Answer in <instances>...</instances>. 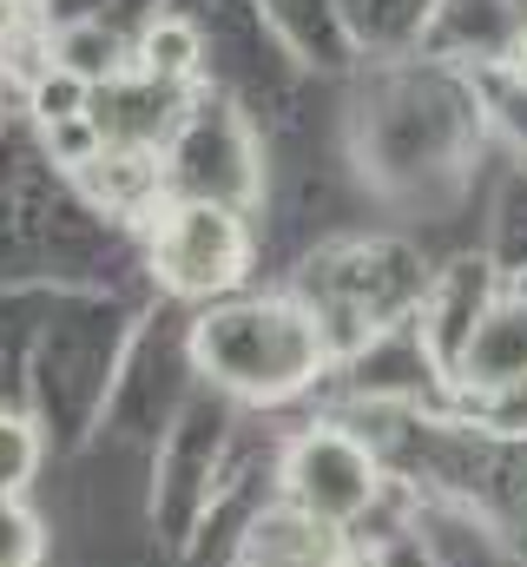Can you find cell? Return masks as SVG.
Returning a JSON list of instances; mask_svg holds the SVG:
<instances>
[{"instance_id":"1","label":"cell","mask_w":527,"mask_h":567,"mask_svg":"<svg viewBox=\"0 0 527 567\" xmlns=\"http://www.w3.org/2000/svg\"><path fill=\"white\" fill-rule=\"evenodd\" d=\"M192 363L245 403H290L330 363L323 323L290 297H231L192 323Z\"/></svg>"},{"instance_id":"12","label":"cell","mask_w":527,"mask_h":567,"mask_svg":"<svg viewBox=\"0 0 527 567\" xmlns=\"http://www.w3.org/2000/svg\"><path fill=\"white\" fill-rule=\"evenodd\" d=\"M488 396V423L521 429L527 423V383H508V390H482Z\"/></svg>"},{"instance_id":"13","label":"cell","mask_w":527,"mask_h":567,"mask_svg":"<svg viewBox=\"0 0 527 567\" xmlns=\"http://www.w3.org/2000/svg\"><path fill=\"white\" fill-rule=\"evenodd\" d=\"M13 27H20V0H0V40H13Z\"/></svg>"},{"instance_id":"4","label":"cell","mask_w":527,"mask_h":567,"mask_svg":"<svg viewBox=\"0 0 527 567\" xmlns=\"http://www.w3.org/2000/svg\"><path fill=\"white\" fill-rule=\"evenodd\" d=\"M455 370L462 383L475 390H508V383H527V303H488L475 317V330L462 337L455 350Z\"/></svg>"},{"instance_id":"3","label":"cell","mask_w":527,"mask_h":567,"mask_svg":"<svg viewBox=\"0 0 527 567\" xmlns=\"http://www.w3.org/2000/svg\"><path fill=\"white\" fill-rule=\"evenodd\" d=\"M376 488V455L343 429H310L283 455V495L317 528H350L356 515H370Z\"/></svg>"},{"instance_id":"2","label":"cell","mask_w":527,"mask_h":567,"mask_svg":"<svg viewBox=\"0 0 527 567\" xmlns=\"http://www.w3.org/2000/svg\"><path fill=\"white\" fill-rule=\"evenodd\" d=\"M251 265V231L225 198H178L158 212L152 271L172 297H225Z\"/></svg>"},{"instance_id":"6","label":"cell","mask_w":527,"mask_h":567,"mask_svg":"<svg viewBox=\"0 0 527 567\" xmlns=\"http://www.w3.org/2000/svg\"><path fill=\"white\" fill-rule=\"evenodd\" d=\"M138 66H145V80H185L198 66V27L178 20V13L152 20L145 40H138Z\"/></svg>"},{"instance_id":"14","label":"cell","mask_w":527,"mask_h":567,"mask_svg":"<svg viewBox=\"0 0 527 567\" xmlns=\"http://www.w3.org/2000/svg\"><path fill=\"white\" fill-rule=\"evenodd\" d=\"M521 80H527V47H521Z\"/></svg>"},{"instance_id":"7","label":"cell","mask_w":527,"mask_h":567,"mask_svg":"<svg viewBox=\"0 0 527 567\" xmlns=\"http://www.w3.org/2000/svg\"><path fill=\"white\" fill-rule=\"evenodd\" d=\"M53 66H66V73H80L86 86H100V80H113V66H120V40H113L106 27H66Z\"/></svg>"},{"instance_id":"9","label":"cell","mask_w":527,"mask_h":567,"mask_svg":"<svg viewBox=\"0 0 527 567\" xmlns=\"http://www.w3.org/2000/svg\"><path fill=\"white\" fill-rule=\"evenodd\" d=\"M40 468V435L20 416H0V502H13Z\"/></svg>"},{"instance_id":"5","label":"cell","mask_w":527,"mask_h":567,"mask_svg":"<svg viewBox=\"0 0 527 567\" xmlns=\"http://www.w3.org/2000/svg\"><path fill=\"white\" fill-rule=\"evenodd\" d=\"M245 567H337V528H317L297 508L290 515H270V522H258V535H251Z\"/></svg>"},{"instance_id":"10","label":"cell","mask_w":527,"mask_h":567,"mask_svg":"<svg viewBox=\"0 0 527 567\" xmlns=\"http://www.w3.org/2000/svg\"><path fill=\"white\" fill-rule=\"evenodd\" d=\"M46 145H53V158H60V165L86 172V165L106 152V133H100V120L86 113V120H60V126H46Z\"/></svg>"},{"instance_id":"11","label":"cell","mask_w":527,"mask_h":567,"mask_svg":"<svg viewBox=\"0 0 527 567\" xmlns=\"http://www.w3.org/2000/svg\"><path fill=\"white\" fill-rule=\"evenodd\" d=\"M0 567H40V522L20 502H0Z\"/></svg>"},{"instance_id":"8","label":"cell","mask_w":527,"mask_h":567,"mask_svg":"<svg viewBox=\"0 0 527 567\" xmlns=\"http://www.w3.org/2000/svg\"><path fill=\"white\" fill-rule=\"evenodd\" d=\"M33 113H40V126H60V120H86V113H93V86H86L80 73L53 66V73H40V80H33Z\"/></svg>"}]
</instances>
